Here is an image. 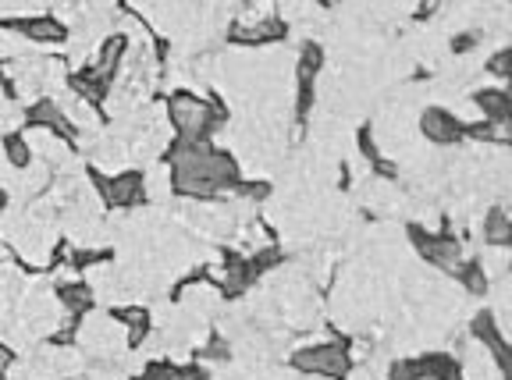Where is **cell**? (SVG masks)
<instances>
[{"instance_id": "1", "label": "cell", "mask_w": 512, "mask_h": 380, "mask_svg": "<svg viewBox=\"0 0 512 380\" xmlns=\"http://www.w3.org/2000/svg\"><path fill=\"white\" fill-rule=\"evenodd\" d=\"M168 118L182 143H207V132L217 121H224V111L217 103H203L192 93H175L168 100Z\"/></svg>"}, {"instance_id": "2", "label": "cell", "mask_w": 512, "mask_h": 380, "mask_svg": "<svg viewBox=\"0 0 512 380\" xmlns=\"http://www.w3.org/2000/svg\"><path fill=\"white\" fill-rule=\"evenodd\" d=\"M292 366L303 373H313V377H345L352 366L349 349L345 345H335V341H320V345H306L292 356Z\"/></svg>"}, {"instance_id": "3", "label": "cell", "mask_w": 512, "mask_h": 380, "mask_svg": "<svg viewBox=\"0 0 512 380\" xmlns=\"http://www.w3.org/2000/svg\"><path fill=\"white\" fill-rule=\"evenodd\" d=\"M413 242H416V249L427 256V263L448 270V274H456V270L463 267V246H459V238H452V235H424L420 228H413Z\"/></svg>"}, {"instance_id": "4", "label": "cell", "mask_w": 512, "mask_h": 380, "mask_svg": "<svg viewBox=\"0 0 512 380\" xmlns=\"http://www.w3.org/2000/svg\"><path fill=\"white\" fill-rule=\"evenodd\" d=\"M100 192L111 206H136L146 196V178L139 171H121L114 178H96Z\"/></svg>"}, {"instance_id": "5", "label": "cell", "mask_w": 512, "mask_h": 380, "mask_svg": "<svg viewBox=\"0 0 512 380\" xmlns=\"http://www.w3.org/2000/svg\"><path fill=\"white\" fill-rule=\"evenodd\" d=\"M420 132L427 135V143L452 146V143H459L463 125H459L448 111H441V107H431V111H424V118H420Z\"/></svg>"}, {"instance_id": "6", "label": "cell", "mask_w": 512, "mask_h": 380, "mask_svg": "<svg viewBox=\"0 0 512 380\" xmlns=\"http://www.w3.org/2000/svg\"><path fill=\"white\" fill-rule=\"evenodd\" d=\"M25 121H29V125H36V128H50V132L61 135V139H72V135H75V125L64 118L61 103H57V100H36L29 111H25Z\"/></svg>"}, {"instance_id": "7", "label": "cell", "mask_w": 512, "mask_h": 380, "mask_svg": "<svg viewBox=\"0 0 512 380\" xmlns=\"http://www.w3.org/2000/svg\"><path fill=\"white\" fill-rule=\"evenodd\" d=\"M253 278H256V270L249 267V260H242V256H228V263L221 267V288L228 295H239V292H246L249 285H253Z\"/></svg>"}, {"instance_id": "8", "label": "cell", "mask_w": 512, "mask_h": 380, "mask_svg": "<svg viewBox=\"0 0 512 380\" xmlns=\"http://www.w3.org/2000/svg\"><path fill=\"white\" fill-rule=\"evenodd\" d=\"M509 242H512L509 214H505L502 206H495V210H488V217H484V246L505 249Z\"/></svg>"}, {"instance_id": "9", "label": "cell", "mask_w": 512, "mask_h": 380, "mask_svg": "<svg viewBox=\"0 0 512 380\" xmlns=\"http://www.w3.org/2000/svg\"><path fill=\"white\" fill-rule=\"evenodd\" d=\"M473 100H477V107L488 121H498V125L509 121V93L505 89H480Z\"/></svg>"}, {"instance_id": "10", "label": "cell", "mask_w": 512, "mask_h": 380, "mask_svg": "<svg viewBox=\"0 0 512 380\" xmlns=\"http://www.w3.org/2000/svg\"><path fill=\"white\" fill-rule=\"evenodd\" d=\"M22 32L36 43H61L64 36H68V29H64L57 18H25Z\"/></svg>"}, {"instance_id": "11", "label": "cell", "mask_w": 512, "mask_h": 380, "mask_svg": "<svg viewBox=\"0 0 512 380\" xmlns=\"http://www.w3.org/2000/svg\"><path fill=\"white\" fill-rule=\"evenodd\" d=\"M57 302L64 306V313L79 317V313H86L93 306V285H61L57 288Z\"/></svg>"}, {"instance_id": "12", "label": "cell", "mask_w": 512, "mask_h": 380, "mask_svg": "<svg viewBox=\"0 0 512 380\" xmlns=\"http://www.w3.org/2000/svg\"><path fill=\"white\" fill-rule=\"evenodd\" d=\"M0 150H4L8 167H15V171H25V167L32 164V146H29V139H22V135H8V139L0 143Z\"/></svg>"}, {"instance_id": "13", "label": "cell", "mask_w": 512, "mask_h": 380, "mask_svg": "<svg viewBox=\"0 0 512 380\" xmlns=\"http://www.w3.org/2000/svg\"><path fill=\"white\" fill-rule=\"evenodd\" d=\"M136 380H171V366L168 363H150Z\"/></svg>"}, {"instance_id": "14", "label": "cell", "mask_w": 512, "mask_h": 380, "mask_svg": "<svg viewBox=\"0 0 512 380\" xmlns=\"http://www.w3.org/2000/svg\"><path fill=\"white\" fill-rule=\"evenodd\" d=\"M388 380H416V366L409 363V359H402V363H392V370H388Z\"/></svg>"}, {"instance_id": "15", "label": "cell", "mask_w": 512, "mask_h": 380, "mask_svg": "<svg viewBox=\"0 0 512 380\" xmlns=\"http://www.w3.org/2000/svg\"><path fill=\"white\" fill-rule=\"evenodd\" d=\"M11 366H15V352H11L8 345H0V377H8Z\"/></svg>"}, {"instance_id": "16", "label": "cell", "mask_w": 512, "mask_h": 380, "mask_svg": "<svg viewBox=\"0 0 512 380\" xmlns=\"http://www.w3.org/2000/svg\"><path fill=\"white\" fill-rule=\"evenodd\" d=\"M4 206H8V196H4V189H0V214H4Z\"/></svg>"}]
</instances>
